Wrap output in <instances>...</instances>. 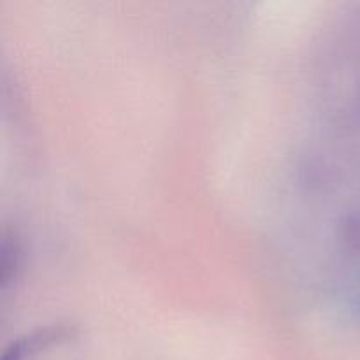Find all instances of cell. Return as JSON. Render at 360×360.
I'll use <instances>...</instances> for the list:
<instances>
[{
	"instance_id": "2",
	"label": "cell",
	"mask_w": 360,
	"mask_h": 360,
	"mask_svg": "<svg viewBox=\"0 0 360 360\" xmlns=\"http://www.w3.org/2000/svg\"><path fill=\"white\" fill-rule=\"evenodd\" d=\"M350 299H352V304H354L357 309H360V276L355 280L354 287H352Z\"/></svg>"
},
{
	"instance_id": "1",
	"label": "cell",
	"mask_w": 360,
	"mask_h": 360,
	"mask_svg": "<svg viewBox=\"0 0 360 360\" xmlns=\"http://www.w3.org/2000/svg\"><path fill=\"white\" fill-rule=\"evenodd\" d=\"M2 259H0V283L2 288L13 283L18 276V271L21 267V245L18 238L11 232H4L2 238Z\"/></svg>"
}]
</instances>
